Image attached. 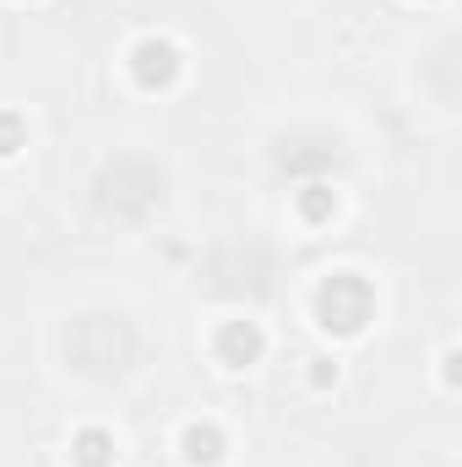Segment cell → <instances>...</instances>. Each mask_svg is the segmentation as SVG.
Masks as SVG:
<instances>
[{
    "label": "cell",
    "instance_id": "obj_4",
    "mask_svg": "<svg viewBox=\"0 0 462 467\" xmlns=\"http://www.w3.org/2000/svg\"><path fill=\"white\" fill-rule=\"evenodd\" d=\"M180 446H185V462H196V467H213L218 457H224V435H218V424H191Z\"/></svg>",
    "mask_w": 462,
    "mask_h": 467
},
{
    "label": "cell",
    "instance_id": "obj_1",
    "mask_svg": "<svg viewBox=\"0 0 462 467\" xmlns=\"http://www.w3.org/2000/svg\"><path fill=\"white\" fill-rule=\"evenodd\" d=\"M316 316H321V327H327V332L353 337V332H364V321L375 316V294H370V283H364V277L338 272V277H327V283H321V294H316Z\"/></svg>",
    "mask_w": 462,
    "mask_h": 467
},
{
    "label": "cell",
    "instance_id": "obj_2",
    "mask_svg": "<svg viewBox=\"0 0 462 467\" xmlns=\"http://www.w3.org/2000/svg\"><path fill=\"white\" fill-rule=\"evenodd\" d=\"M131 71H136L142 88H169V82L180 77V49H174L169 38H142V44L131 49Z\"/></svg>",
    "mask_w": 462,
    "mask_h": 467
},
{
    "label": "cell",
    "instance_id": "obj_6",
    "mask_svg": "<svg viewBox=\"0 0 462 467\" xmlns=\"http://www.w3.org/2000/svg\"><path fill=\"white\" fill-rule=\"evenodd\" d=\"M22 147V119L16 115H0V158H11Z\"/></svg>",
    "mask_w": 462,
    "mask_h": 467
},
{
    "label": "cell",
    "instance_id": "obj_3",
    "mask_svg": "<svg viewBox=\"0 0 462 467\" xmlns=\"http://www.w3.org/2000/svg\"><path fill=\"white\" fill-rule=\"evenodd\" d=\"M267 348V337H261V327H250V321H229L224 332H218V358L229 364V369H245V364H256Z\"/></svg>",
    "mask_w": 462,
    "mask_h": 467
},
{
    "label": "cell",
    "instance_id": "obj_7",
    "mask_svg": "<svg viewBox=\"0 0 462 467\" xmlns=\"http://www.w3.org/2000/svg\"><path fill=\"white\" fill-rule=\"evenodd\" d=\"M310 191H316V196H305V213L321 218V213H327V196H321V185H310Z\"/></svg>",
    "mask_w": 462,
    "mask_h": 467
},
{
    "label": "cell",
    "instance_id": "obj_5",
    "mask_svg": "<svg viewBox=\"0 0 462 467\" xmlns=\"http://www.w3.org/2000/svg\"><path fill=\"white\" fill-rule=\"evenodd\" d=\"M110 457H115V441L104 430H82L77 435V462L82 467H110Z\"/></svg>",
    "mask_w": 462,
    "mask_h": 467
}]
</instances>
